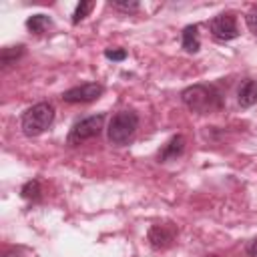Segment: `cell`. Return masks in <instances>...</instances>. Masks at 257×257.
Wrapping results in <instances>:
<instances>
[{
	"label": "cell",
	"mask_w": 257,
	"mask_h": 257,
	"mask_svg": "<svg viewBox=\"0 0 257 257\" xmlns=\"http://www.w3.org/2000/svg\"><path fill=\"white\" fill-rule=\"evenodd\" d=\"M181 100L189 110L209 114L223 106V92L213 84H193L181 92Z\"/></svg>",
	"instance_id": "6da1fadb"
},
{
	"label": "cell",
	"mask_w": 257,
	"mask_h": 257,
	"mask_svg": "<svg viewBox=\"0 0 257 257\" xmlns=\"http://www.w3.org/2000/svg\"><path fill=\"white\" fill-rule=\"evenodd\" d=\"M54 122V106L50 102H36L22 112L20 128L26 137H38Z\"/></svg>",
	"instance_id": "7a4b0ae2"
},
{
	"label": "cell",
	"mask_w": 257,
	"mask_h": 257,
	"mask_svg": "<svg viewBox=\"0 0 257 257\" xmlns=\"http://www.w3.org/2000/svg\"><path fill=\"white\" fill-rule=\"evenodd\" d=\"M139 128V116L135 110H118L112 114L106 126V137L112 145H126Z\"/></svg>",
	"instance_id": "3957f363"
},
{
	"label": "cell",
	"mask_w": 257,
	"mask_h": 257,
	"mask_svg": "<svg viewBox=\"0 0 257 257\" xmlns=\"http://www.w3.org/2000/svg\"><path fill=\"white\" fill-rule=\"evenodd\" d=\"M102 124H104V114L98 112V114H90L86 118H80L72 124L68 137H66V143L70 147H76V145H82L84 141H90L94 137L100 135L102 131Z\"/></svg>",
	"instance_id": "277c9868"
},
{
	"label": "cell",
	"mask_w": 257,
	"mask_h": 257,
	"mask_svg": "<svg viewBox=\"0 0 257 257\" xmlns=\"http://www.w3.org/2000/svg\"><path fill=\"white\" fill-rule=\"evenodd\" d=\"M209 30L213 34L215 40H221V42H227V40H233L239 36V28H237V20L231 12H223L219 16H215L211 22H209Z\"/></svg>",
	"instance_id": "5b68a950"
},
{
	"label": "cell",
	"mask_w": 257,
	"mask_h": 257,
	"mask_svg": "<svg viewBox=\"0 0 257 257\" xmlns=\"http://www.w3.org/2000/svg\"><path fill=\"white\" fill-rule=\"evenodd\" d=\"M104 92L102 84L98 82H84L80 86H72L68 90L62 92V100L70 102V104H80V102H92L96 98H100V94Z\"/></svg>",
	"instance_id": "8992f818"
},
{
	"label": "cell",
	"mask_w": 257,
	"mask_h": 257,
	"mask_svg": "<svg viewBox=\"0 0 257 257\" xmlns=\"http://www.w3.org/2000/svg\"><path fill=\"white\" fill-rule=\"evenodd\" d=\"M177 235V227L173 223H165V225H153L149 231V241L155 249H165L173 243Z\"/></svg>",
	"instance_id": "52a82bcc"
},
{
	"label": "cell",
	"mask_w": 257,
	"mask_h": 257,
	"mask_svg": "<svg viewBox=\"0 0 257 257\" xmlns=\"http://www.w3.org/2000/svg\"><path fill=\"white\" fill-rule=\"evenodd\" d=\"M183 151H185V137H183V135H175V137H171V139L163 145V149L159 151V161H161V163L173 161V159H177Z\"/></svg>",
	"instance_id": "ba28073f"
},
{
	"label": "cell",
	"mask_w": 257,
	"mask_h": 257,
	"mask_svg": "<svg viewBox=\"0 0 257 257\" xmlns=\"http://www.w3.org/2000/svg\"><path fill=\"white\" fill-rule=\"evenodd\" d=\"M237 102L243 108H249L253 104H257V80L247 78L241 82L239 90H237Z\"/></svg>",
	"instance_id": "9c48e42d"
},
{
	"label": "cell",
	"mask_w": 257,
	"mask_h": 257,
	"mask_svg": "<svg viewBox=\"0 0 257 257\" xmlns=\"http://www.w3.org/2000/svg\"><path fill=\"white\" fill-rule=\"evenodd\" d=\"M181 42H183L185 52H189V54L199 52V48H201L199 26H197V24H189V26H185V28H183V34H181Z\"/></svg>",
	"instance_id": "30bf717a"
},
{
	"label": "cell",
	"mask_w": 257,
	"mask_h": 257,
	"mask_svg": "<svg viewBox=\"0 0 257 257\" xmlns=\"http://www.w3.org/2000/svg\"><path fill=\"white\" fill-rule=\"evenodd\" d=\"M52 26V20L46 16V14H34V16H30L28 20H26V28L30 30V32H34V34H42L46 28H50Z\"/></svg>",
	"instance_id": "8fae6325"
},
{
	"label": "cell",
	"mask_w": 257,
	"mask_h": 257,
	"mask_svg": "<svg viewBox=\"0 0 257 257\" xmlns=\"http://www.w3.org/2000/svg\"><path fill=\"white\" fill-rule=\"evenodd\" d=\"M22 54H24V44L6 46V48H2V52H0V62H2V66L6 68V66H10V64H14Z\"/></svg>",
	"instance_id": "7c38bea8"
},
{
	"label": "cell",
	"mask_w": 257,
	"mask_h": 257,
	"mask_svg": "<svg viewBox=\"0 0 257 257\" xmlns=\"http://www.w3.org/2000/svg\"><path fill=\"white\" fill-rule=\"evenodd\" d=\"M20 195H22L24 199H28V201H38V199H40V183H38L36 179H34V181H28V183L22 187Z\"/></svg>",
	"instance_id": "4fadbf2b"
},
{
	"label": "cell",
	"mask_w": 257,
	"mask_h": 257,
	"mask_svg": "<svg viewBox=\"0 0 257 257\" xmlns=\"http://www.w3.org/2000/svg\"><path fill=\"white\" fill-rule=\"evenodd\" d=\"M92 6H94V2H90V0L80 2V4L74 8V14H72V24H78L82 18H86V16H88V12L92 10Z\"/></svg>",
	"instance_id": "5bb4252c"
},
{
	"label": "cell",
	"mask_w": 257,
	"mask_h": 257,
	"mask_svg": "<svg viewBox=\"0 0 257 257\" xmlns=\"http://www.w3.org/2000/svg\"><path fill=\"white\" fill-rule=\"evenodd\" d=\"M245 22H247V28H249V32L257 38V6H253L249 12H247V16H245Z\"/></svg>",
	"instance_id": "9a60e30c"
},
{
	"label": "cell",
	"mask_w": 257,
	"mask_h": 257,
	"mask_svg": "<svg viewBox=\"0 0 257 257\" xmlns=\"http://www.w3.org/2000/svg\"><path fill=\"white\" fill-rule=\"evenodd\" d=\"M112 8L116 10H124V12H135L139 10V2L137 0H131V2H110Z\"/></svg>",
	"instance_id": "2e32d148"
},
{
	"label": "cell",
	"mask_w": 257,
	"mask_h": 257,
	"mask_svg": "<svg viewBox=\"0 0 257 257\" xmlns=\"http://www.w3.org/2000/svg\"><path fill=\"white\" fill-rule=\"evenodd\" d=\"M104 56L108 60H124L126 58V50L124 48H106L104 50Z\"/></svg>",
	"instance_id": "e0dca14e"
},
{
	"label": "cell",
	"mask_w": 257,
	"mask_h": 257,
	"mask_svg": "<svg viewBox=\"0 0 257 257\" xmlns=\"http://www.w3.org/2000/svg\"><path fill=\"white\" fill-rule=\"evenodd\" d=\"M247 251H249V255H251V257H257V237H255V239L249 243Z\"/></svg>",
	"instance_id": "ac0fdd59"
}]
</instances>
